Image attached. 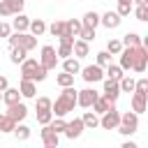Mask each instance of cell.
I'll use <instances>...</instances> for the list:
<instances>
[{"label":"cell","instance_id":"1","mask_svg":"<svg viewBox=\"0 0 148 148\" xmlns=\"http://www.w3.org/2000/svg\"><path fill=\"white\" fill-rule=\"evenodd\" d=\"M74 106H76V88L74 86H65L62 92L56 97V102H51V113L65 118L69 111H74Z\"/></svg>","mask_w":148,"mask_h":148},{"label":"cell","instance_id":"2","mask_svg":"<svg viewBox=\"0 0 148 148\" xmlns=\"http://www.w3.org/2000/svg\"><path fill=\"white\" fill-rule=\"evenodd\" d=\"M46 74H49V69L44 65H39L35 58H25L21 62V79H30V81L39 83V81L46 79Z\"/></svg>","mask_w":148,"mask_h":148},{"label":"cell","instance_id":"3","mask_svg":"<svg viewBox=\"0 0 148 148\" xmlns=\"http://www.w3.org/2000/svg\"><path fill=\"white\" fill-rule=\"evenodd\" d=\"M116 130H118L123 136H132V134L139 130V113H134V111L120 113V123H118Z\"/></svg>","mask_w":148,"mask_h":148},{"label":"cell","instance_id":"4","mask_svg":"<svg viewBox=\"0 0 148 148\" xmlns=\"http://www.w3.org/2000/svg\"><path fill=\"white\" fill-rule=\"evenodd\" d=\"M9 46H21V49H25V51H32V49H37V37L35 35H30V32H9Z\"/></svg>","mask_w":148,"mask_h":148},{"label":"cell","instance_id":"5","mask_svg":"<svg viewBox=\"0 0 148 148\" xmlns=\"http://www.w3.org/2000/svg\"><path fill=\"white\" fill-rule=\"evenodd\" d=\"M118 123H120V111L116 109V104H111V106L102 113V118H99V127H102V130H116Z\"/></svg>","mask_w":148,"mask_h":148},{"label":"cell","instance_id":"6","mask_svg":"<svg viewBox=\"0 0 148 148\" xmlns=\"http://www.w3.org/2000/svg\"><path fill=\"white\" fill-rule=\"evenodd\" d=\"M146 65H148V49H146V44H139V46H134L132 69L141 74V72H146Z\"/></svg>","mask_w":148,"mask_h":148},{"label":"cell","instance_id":"7","mask_svg":"<svg viewBox=\"0 0 148 148\" xmlns=\"http://www.w3.org/2000/svg\"><path fill=\"white\" fill-rule=\"evenodd\" d=\"M79 72H81V76H83L86 83H97V81L104 79V67H99L97 62L95 65H88V67H81Z\"/></svg>","mask_w":148,"mask_h":148},{"label":"cell","instance_id":"8","mask_svg":"<svg viewBox=\"0 0 148 148\" xmlns=\"http://www.w3.org/2000/svg\"><path fill=\"white\" fill-rule=\"evenodd\" d=\"M42 56H39V65H44L46 69H56V65H58V53H56V49L53 46H42V51H39Z\"/></svg>","mask_w":148,"mask_h":148},{"label":"cell","instance_id":"9","mask_svg":"<svg viewBox=\"0 0 148 148\" xmlns=\"http://www.w3.org/2000/svg\"><path fill=\"white\" fill-rule=\"evenodd\" d=\"M102 81H104V92H102V97L109 99L111 104H116V99L120 97V86H118V81H116V79H109V76H104Z\"/></svg>","mask_w":148,"mask_h":148},{"label":"cell","instance_id":"10","mask_svg":"<svg viewBox=\"0 0 148 148\" xmlns=\"http://www.w3.org/2000/svg\"><path fill=\"white\" fill-rule=\"evenodd\" d=\"M99 97V92L97 90H92V88H83V90H76V106H81V109H90L92 106V102Z\"/></svg>","mask_w":148,"mask_h":148},{"label":"cell","instance_id":"11","mask_svg":"<svg viewBox=\"0 0 148 148\" xmlns=\"http://www.w3.org/2000/svg\"><path fill=\"white\" fill-rule=\"evenodd\" d=\"M83 130H86V127H83V120H81V118H72V120H67V125H65L62 134H65L67 139H72V141H74V139H79V136L83 134Z\"/></svg>","mask_w":148,"mask_h":148},{"label":"cell","instance_id":"12","mask_svg":"<svg viewBox=\"0 0 148 148\" xmlns=\"http://www.w3.org/2000/svg\"><path fill=\"white\" fill-rule=\"evenodd\" d=\"M5 113H7L14 123H23V120L28 118V106H25L23 102H16V104H9Z\"/></svg>","mask_w":148,"mask_h":148},{"label":"cell","instance_id":"13","mask_svg":"<svg viewBox=\"0 0 148 148\" xmlns=\"http://www.w3.org/2000/svg\"><path fill=\"white\" fill-rule=\"evenodd\" d=\"M39 136H42V143H44L46 148H58V143H60V134H58V132H53L49 125H42Z\"/></svg>","mask_w":148,"mask_h":148},{"label":"cell","instance_id":"14","mask_svg":"<svg viewBox=\"0 0 148 148\" xmlns=\"http://www.w3.org/2000/svg\"><path fill=\"white\" fill-rule=\"evenodd\" d=\"M130 104H132V111H134V113H143V111L148 109V95H146V92H136V90H132V99H130Z\"/></svg>","mask_w":148,"mask_h":148},{"label":"cell","instance_id":"15","mask_svg":"<svg viewBox=\"0 0 148 148\" xmlns=\"http://www.w3.org/2000/svg\"><path fill=\"white\" fill-rule=\"evenodd\" d=\"M99 23L106 28V30H113L123 23V18L118 16V12H106V14H99Z\"/></svg>","mask_w":148,"mask_h":148},{"label":"cell","instance_id":"16","mask_svg":"<svg viewBox=\"0 0 148 148\" xmlns=\"http://www.w3.org/2000/svg\"><path fill=\"white\" fill-rule=\"evenodd\" d=\"M18 92H21V97H25V99H35V97H37V86H35V81H30V79H21Z\"/></svg>","mask_w":148,"mask_h":148},{"label":"cell","instance_id":"17","mask_svg":"<svg viewBox=\"0 0 148 148\" xmlns=\"http://www.w3.org/2000/svg\"><path fill=\"white\" fill-rule=\"evenodd\" d=\"M90 53V42H86V39H74V44H72V56L74 58H86Z\"/></svg>","mask_w":148,"mask_h":148},{"label":"cell","instance_id":"18","mask_svg":"<svg viewBox=\"0 0 148 148\" xmlns=\"http://www.w3.org/2000/svg\"><path fill=\"white\" fill-rule=\"evenodd\" d=\"M28 25H30V18H28L23 12L14 14V23H12V30H16V32H28Z\"/></svg>","mask_w":148,"mask_h":148},{"label":"cell","instance_id":"19","mask_svg":"<svg viewBox=\"0 0 148 148\" xmlns=\"http://www.w3.org/2000/svg\"><path fill=\"white\" fill-rule=\"evenodd\" d=\"M120 56V69H132V56H134V46H123V51L118 53Z\"/></svg>","mask_w":148,"mask_h":148},{"label":"cell","instance_id":"20","mask_svg":"<svg viewBox=\"0 0 148 148\" xmlns=\"http://www.w3.org/2000/svg\"><path fill=\"white\" fill-rule=\"evenodd\" d=\"M21 99H23V97H21L18 88H9V86H7V88L2 90V102H5L7 106H9V104H16V102H21Z\"/></svg>","mask_w":148,"mask_h":148},{"label":"cell","instance_id":"21","mask_svg":"<svg viewBox=\"0 0 148 148\" xmlns=\"http://www.w3.org/2000/svg\"><path fill=\"white\" fill-rule=\"evenodd\" d=\"M81 120H83V127H86V130H95V127H99V116H97L95 111H86V113L81 116Z\"/></svg>","mask_w":148,"mask_h":148},{"label":"cell","instance_id":"22","mask_svg":"<svg viewBox=\"0 0 148 148\" xmlns=\"http://www.w3.org/2000/svg\"><path fill=\"white\" fill-rule=\"evenodd\" d=\"M81 65H79V58H62V72H69V74H79Z\"/></svg>","mask_w":148,"mask_h":148},{"label":"cell","instance_id":"23","mask_svg":"<svg viewBox=\"0 0 148 148\" xmlns=\"http://www.w3.org/2000/svg\"><path fill=\"white\" fill-rule=\"evenodd\" d=\"M12 134H14L18 141H28V139H30V127L23 125V123H16L14 130H12Z\"/></svg>","mask_w":148,"mask_h":148},{"label":"cell","instance_id":"24","mask_svg":"<svg viewBox=\"0 0 148 148\" xmlns=\"http://www.w3.org/2000/svg\"><path fill=\"white\" fill-rule=\"evenodd\" d=\"M81 25H86V28H97V25H99V14H97V12H86L83 18H81Z\"/></svg>","mask_w":148,"mask_h":148},{"label":"cell","instance_id":"25","mask_svg":"<svg viewBox=\"0 0 148 148\" xmlns=\"http://www.w3.org/2000/svg\"><path fill=\"white\" fill-rule=\"evenodd\" d=\"M28 30H30V35H35V37H42V35L46 32V23H44L42 18H35V21H30Z\"/></svg>","mask_w":148,"mask_h":148},{"label":"cell","instance_id":"26","mask_svg":"<svg viewBox=\"0 0 148 148\" xmlns=\"http://www.w3.org/2000/svg\"><path fill=\"white\" fill-rule=\"evenodd\" d=\"M25 56H28V51L21 49V46H12V51H9V60H12L14 65H21V62L25 60Z\"/></svg>","mask_w":148,"mask_h":148},{"label":"cell","instance_id":"27","mask_svg":"<svg viewBox=\"0 0 148 148\" xmlns=\"http://www.w3.org/2000/svg\"><path fill=\"white\" fill-rule=\"evenodd\" d=\"M83 25H81V18H69V21H65V32H69L72 37H79V30H81Z\"/></svg>","mask_w":148,"mask_h":148},{"label":"cell","instance_id":"28","mask_svg":"<svg viewBox=\"0 0 148 148\" xmlns=\"http://www.w3.org/2000/svg\"><path fill=\"white\" fill-rule=\"evenodd\" d=\"M123 46H139L141 42H143V37L139 35V32H127V35H123Z\"/></svg>","mask_w":148,"mask_h":148},{"label":"cell","instance_id":"29","mask_svg":"<svg viewBox=\"0 0 148 148\" xmlns=\"http://www.w3.org/2000/svg\"><path fill=\"white\" fill-rule=\"evenodd\" d=\"M109 106H111V102H109V99H104V97L99 95V97H97V99L92 102V106H90V109H92V111H95L97 116H102V113H104V111H106Z\"/></svg>","mask_w":148,"mask_h":148},{"label":"cell","instance_id":"30","mask_svg":"<svg viewBox=\"0 0 148 148\" xmlns=\"http://www.w3.org/2000/svg\"><path fill=\"white\" fill-rule=\"evenodd\" d=\"M118 86H120V92H132L134 90V79L130 74H123L120 81H118Z\"/></svg>","mask_w":148,"mask_h":148},{"label":"cell","instance_id":"31","mask_svg":"<svg viewBox=\"0 0 148 148\" xmlns=\"http://www.w3.org/2000/svg\"><path fill=\"white\" fill-rule=\"evenodd\" d=\"M14 125H16V123H14L7 113H0V132H2V134H9V132L14 130Z\"/></svg>","mask_w":148,"mask_h":148},{"label":"cell","instance_id":"32","mask_svg":"<svg viewBox=\"0 0 148 148\" xmlns=\"http://www.w3.org/2000/svg\"><path fill=\"white\" fill-rule=\"evenodd\" d=\"M46 30L53 35V37H60L62 32H65V21H60V18H56L51 25H46Z\"/></svg>","mask_w":148,"mask_h":148},{"label":"cell","instance_id":"33","mask_svg":"<svg viewBox=\"0 0 148 148\" xmlns=\"http://www.w3.org/2000/svg\"><path fill=\"white\" fill-rule=\"evenodd\" d=\"M56 83H58L60 88H65V86H74V74H69V72H60V74L56 76Z\"/></svg>","mask_w":148,"mask_h":148},{"label":"cell","instance_id":"34","mask_svg":"<svg viewBox=\"0 0 148 148\" xmlns=\"http://www.w3.org/2000/svg\"><path fill=\"white\" fill-rule=\"evenodd\" d=\"M104 76H109V79H116V81H120V76H123V69H120V65H106V74Z\"/></svg>","mask_w":148,"mask_h":148},{"label":"cell","instance_id":"35","mask_svg":"<svg viewBox=\"0 0 148 148\" xmlns=\"http://www.w3.org/2000/svg\"><path fill=\"white\" fill-rule=\"evenodd\" d=\"M132 12H134L136 21H148V5H136V7H132Z\"/></svg>","mask_w":148,"mask_h":148},{"label":"cell","instance_id":"36","mask_svg":"<svg viewBox=\"0 0 148 148\" xmlns=\"http://www.w3.org/2000/svg\"><path fill=\"white\" fill-rule=\"evenodd\" d=\"M106 51H109L111 56H118V53L123 51V42H120V39H109V42H106Z\"/></svg>","mask_w":148,"mask_h":148},{"label":"cell","instance_id":"37","mask_svg":"<svg viewBox=\"0 0 148 148\" xmlns=\"http://www.w3.org/2000/svg\"><path fill=\"white\" fill-rule=\"evenodd\" d=\"M51 118H53L51 109H39V111H37V123H39V125H49Z\"/></svg>","mask_w":148,"mask_h":148},{"label":"cell","instance_id":"38","mask_svg":"<svg viewBox=\"0 0 148 148\" xmlns=\"http://www.w3.org/2000/svg\"><path fill=\"white\" fill-rule=\"evenodd\" d=\"M79 39H86V42H95V28H81L79 30Z\"/></svg>","mask_w":148,"mask_h":148},{"label":"cell","instance_id":"39","mask_svg":"<svg viewBox=\"0 0 148 148\" xmlns=\"http://www.w3.org/2000/svg\"><path fill=\"white\" fill-rule=\"evenodd\" d=\"M132 7H134V5H130V2H118V9H116V12H118L120 18H125V16L132 14Z\"/></svg>","mask_w":148,"mask_h":148},{"label":"cell","instance_id":"40","mask_svg":"<svg viewBox=\"0 0 148 148\" xmlns=\"http://www.w3.org/2000/svg\"><path fill=\"white\" fill-rule=\"evenodd\" d=\"M56 53H58L60 60H62V58H69V56H72V44H62V42H60V46H58Z\"/></svg>","mask_w":148,"mask_h":148},{"label":"cell","instance_id":"41","mask_svg":"<svg viewBox=\"0 0 148 148\" xmlns=\"http://www.w3.org/2000/svg\"><path fill=\"white\" fill-rule=\"evenodd\" d=\"M109 62H111V53H109V51H99V53H97V65H99V67H106Z\"/></svg>","mask_w":148,"mask_h":148},{"label":"cell","instance_id":"42","mask_svg":"<svg viewBox=\"0 0 148 148\" xmlns=\"http://www.w3.org/2000/svg\"><path fill=\"white\" fill-rule=\"evenodd\" d=\"M134 90H136V92H146V95H148V79H146V76H141L139 81H134Z\"/></svg>","mask_w":148,"mask_h":148},{"label":"cell","instance_id":"43","mask_svg":"<svg viewBox=\"0 0 148 148\" xmlns=\"http://www.w3.org/2000/svg\"><path fill=\"white\" fill-rule=\"evenodd\" d=\"M35 109H37V111H39V109H51V99L44 97V95H42V97H35Z\"/></svg>","mask_w":148,"mask_h":148},{"label":"cell","instance_id":"44","mask_svg":"<svg viewBox=\"0 0 148 148\" xmlns=\"http://www.w3.org/2000/svg\"><path fill=\"white\" fill-rule=\"evenodd\" d=\"M0 16H14L9 0H0Z\"/></svg>","mask_w":148,"mask_h":148},{"label":"cell","instance_id":"45","mask_svg":"<svg viewBox=\"0 0 148 148\" xmlns=\"http://www.w3.org/2000/svg\"><path fill=\"white\" fill-rule=\"evenodd\" d=\"M9 5H12V12H14V14H18V12H23L25 0H9Z\"/></svg>","mask_w":148,"mask_h":148},{"label":"cell","instance_id":"46","mask_svg":"<svg viewBox=\"0 0 148 148\" xmlns=\"http://www.w3.org/2000/svg\"><path fill=\"white\" fill-rule=\"evenodd\" d=\"M9 32H12V25L5 23V21H0V37H9Z\"/></svg>","mask_w":148,"mask_h":148},{"label":"cell","instance_id":"47","mask_svg":"<svg viewBox=\"0 0 148 148\" xmlns=\"http://www.w3.org/2000/svg\"><path fill=\"white\" fill-rule=\"evenodd\" d=\"M9 86V81H7V76H0V90H5Z\"/></svg>","mask_w":148,"mask_h":148},{"label":"cell","instance_id":"48","mask_svg":"<svg viewBox=\"0 0 148 148\" xmlns=\"http://www.w3.org/2000/svg\"><path fill=\"white\" fill-rule=\"evenodd\" d=\"M123 148H136V143H134V141H125V143H123Z\"/></svg>","mask_w":148,"mask_h":148},{"label":"cell","instance_id":"49","mask_svg":"<svg viewBox=\"0 0 148 148\" xmlns=\"http://www.w3.org/2000/svg\"><path fill=\"white\" fill-rule=\"evenodd\" d=\"M134 5H148V0H132Z\"/></svg>","mask_w":148,"mask_h":148},{"label":"cell","instance_id":"50","mask_svg":"<svg viewBox=\"0 0 148 148\" xmlns=\"http://www.w3.org/2000/svg\"><path fill=\"white\" fill-rule=\"evenodd\" d=\"M116 2H130V5H134V2H132V0H116Z\"/></svg>","mask_w":148,"mask_h":148},{"label":"cell","instance_id":"51","mask_svg":"<svg viewBox=\"0 0 148 148\" xmlns=\"http://www.w3.org/2000/svg\"><path fill=\"white\" fill-rule=\"evenodd\" d=\"M0 102H2V90H0Z\"/></svg>","mask_w":148,"mask_h":148}]
</instances>
